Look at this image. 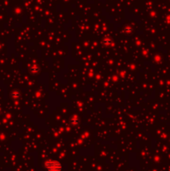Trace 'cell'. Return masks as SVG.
Returning a JSON list of instances; mask_svg holds the SVG:
<instances>
[{"instance_id": "6da1fadb", "label": "cell", "mask_w": 170, "mask_h": 171, "mask_svg": "<svg viewBox=\"0 0 170 171\" xmlns=\"http://www.w3.org/2000/svg\"><path fill=\"white\" fill-rule=\"evenodd\" d=\"M46 168L49 171H61L62 165L56 161H49L46 163Z\"/></svg>"}]
</instances>
